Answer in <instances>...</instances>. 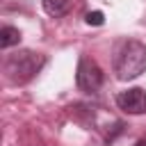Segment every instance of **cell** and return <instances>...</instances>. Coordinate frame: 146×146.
Instances as JSON below:
<instances>
[{
	"instance_id": "7a4b0ae2",
	"label": "cell",
	"mask_w": 146,
	"mask_h": 146,
	"mask_svg": "<svg viewBox=\"0 0 146 146\" xmlns=\"http://www.w3.org/2000/svg\"><path fill=\"white\" fill-rule=\"evenodd\" d=\"M46 64V55L41 52H34V50H18L14 55L7 57L5 62V73L11 82L16 84H23V82H30Z\"/></svg>"
},
{
	"instance_id": "52a82bcc",
	"label": "cell",
	"mask_w": 146,
	"mask_h": 146,
	"mask_svg": "<svg viewBox=\"0 0 146 146\" xmlns=\"http://www.w3.org/2000/svg\"><path fill=\"white\" fill-rule=\"evenodd\" d=\"M103 21H105L103 18V11H89L87 14V23L89 25H103Z\"/></svg>"
},
{
	"instance_id": "8992f818",
	"label": "cell",
	"mask_w": 146,
	"mask_h": 146,
	"mask_svg": "<svg viewBox=\"0 0 146 146\" xmlns=\"http://www.w3.org/2000/svg\"><path fill=\"white\" fill-rule=\"evenodd\" d=\"M21 41V32H18V27H11V25H5L2 30H0V48H11V46H16Z\"/></svg>"
},
{
	"instance_id": "ba28073f",
	"label": "cell",
	"mask_w": 146,
	"mask_h": 146,
	"mask_svg": "<svg viewBox=\"0 0 146 146\" xmlns=\"http://www.w3.org/2000/svg\"><path fill=\"white\" fill-rule=\"evenodd\" d=\"M135 146H146V137H144V139H139V141H137Z\"/></svg>"
},
{
	"instance_id": "6da1fadb",
	"label": "cell",
	"mask_w": 146,
	"mask_h": 146,
	"mask_svg": "<svg viewBox=\"0 0 146 146\" xmlns=\"http://www.w3.org/2000/svg\"><path fill=\"white\" fill-rule=\"evenodd\" d=\"M112 71L123 82L139 78L146 71V46L137 39H123L114 50Z\"/></svg>"
},
{
	"instance_id": "5b68a950",
	"label": "cell",
	"mask_w": 146,
	"mask_h": 146,
	"mask_svg": "<svg viewBox=\"0 0 146 146\" xmlns=\"http://www.w3.org/2000/svg\"><path fill=\"white\" fill-rule=\"evenodd\" d=\"M41 5L46 9V14L48 16H55V18L64 16L71 9V0H41Z\"/></svg>"
},
{
	"instance_id": "3957f363",
	"label": "cell",
	"mask_w": 146,
	"mask_h": 146,
	"mask_svg": "<svg viewBox=\"0 0 146 146\" xmlns=\"http://www.w3.org/2000/svg\"><path fill=\"white\" fill-rule=\"evenodd\" d=\"M75 82L80 91L84 94H96L103 87V68L91 59V57H80L78 71H75Z\"/></svg>"
},
{
	"instance_id": "277c9868",
	"label": "cell",
	"mask_w": 146,
	"mask_h": 146,
	"mask_svg": "<svg viewBox=\"0 0 146 146\" xmlns=\"http://www.w3.org/2000/svg\"><path fill=\"white\" fill-rule=\"evenodd\" d=\"M116 105L125 114H144L146 112V91L141 87L125 89L116 96Z\"/></svg>"
}]
</instances>
